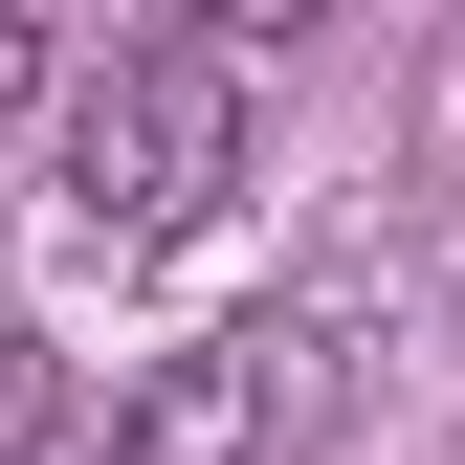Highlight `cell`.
<instances>
[{
    "mask_svg": "<svg viewBox=\"0 0 465 465\" xmlns=\"http://www.w3.org/2000/svg\"><path fill=\"white\" fill-rule=\"evenodd\" d=\"M45 421H67V377H45V332L0 311V465H45Z\"/></svg>",
    "mask_w": 465,
    "mask_h": 465,
    "instance_id": "3",
    "label": "cell"
},
{
    "mask_svg": "<svg viewBox=\"0 0 465 465\" xmlns=\"http://www.w3.org/2000/svg\"><path fill=\"white\" fill-rule=\"evenodd\" d=\"M222 178H244V45L222 23H155L67 89V222L89 244H178V222H222Z\"/></svg>",
    "mask_w": 465,
    "mask_h": 465,
    "instance_id": "1",
    "label": "cell"
},
{
    "mask_svg": "<svg viewBox=\"0 0 465 465\" xmlns=\"http://www.w3.org/2000/svg\"><path fill=\"white\" fill-rule=\"evenodd\" d=\"M23 89H45V23H23V0H0V111H23Z\"/></svg>",
    "mask_w": 465,
    "mask_h": 465,
    "instance_id": "4",
    "label": "cell"
},
{
    "mask_svg": "<svg viewBox=\"0 0 465 465\" xmlns=\"http://www.w3.org/2000/svg\"><path fill=\"white\" fill-rule=\"evenodd\" d=\"M311 443H332V332L311 311H244V332H200V355H155L111 399V465H311Z\"/></svg>",
    "mask_w": 465,
    "mask_h": 465,
    "instance_id": "2",
    "label": "cell"
}]
</instances>
